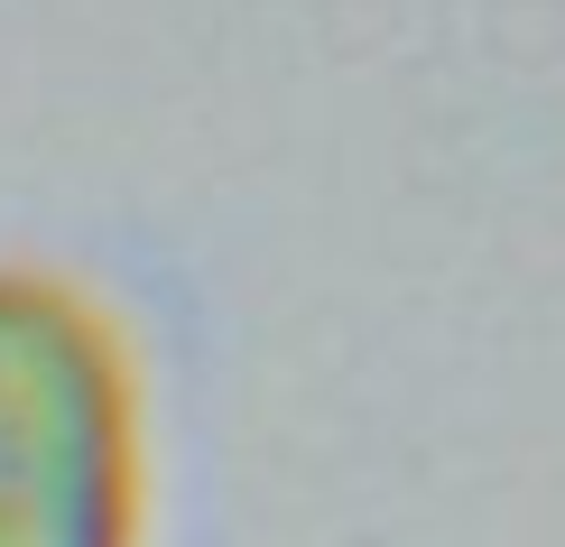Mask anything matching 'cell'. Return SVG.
<instances>
[{
  "instance_id": "obj_1",
  "label": "cell",
  "mask_w": 565,
  "mask_h": 547,
  "mask_svg": "<svg viewBox=\"0 0 565 547\" xmlns=\"http://www.w3.org/2000/svg\"><path fill=\"white\" fill-rule=\"evenodd\" d=\"M0 547H149V371L46 260H0Z\"/></svg>"
}]
</instances>
